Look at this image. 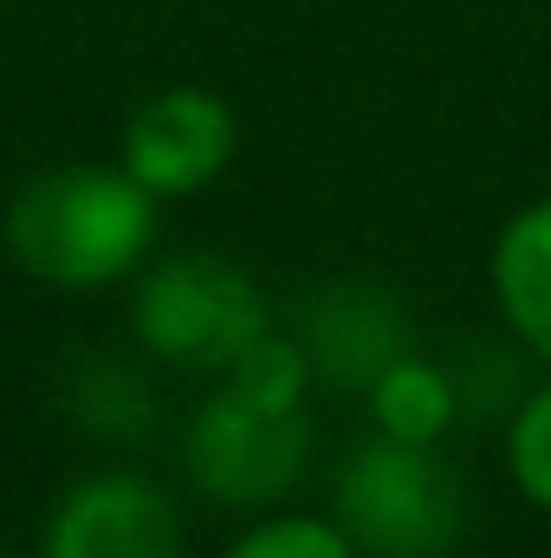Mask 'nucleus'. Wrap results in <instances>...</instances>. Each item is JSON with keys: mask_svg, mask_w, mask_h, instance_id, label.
<instances>
[{"mask_svg": "<svg viewBox=\"0 0 551 558\" xmlns=\"http://www.w3.org/2000/svg\"><path fill=\"white\" fill-rule=\"evenodd\" d=\"M305 390H311L305 344L285 331H267L201 397V410L188 422V441H182L188 481L215 507H273L305 474V454H311Z\"/></svg>", "mask_w": 551, "mask_h": 558, "instance_id": "nucleus-1", "label": "nucleus"}, {"mask_svg": "<svg viewBox=\"0 0 551 558\" xmlns=\"http://www.w3.org/2000/svg\"><path fill=\"white\" fill-rule=\"evenodd\" d=\"M156 208L124 162H59L7 202L0 241L20 274L52 292H105L149 260Z\"/></svg>", "mask_w": 551, "mask_h": 558, "instance_id": "nucleus-2", "label": "nucleus"}, {"mask_svg": "<svg viewBox=\"0 0 551 558\" xmlns=\"http://www.w3.org/2000/svg\"><path fill=\"white\" fill-rule=\"evenodd\" d=\"M331 520L364 558H448L467 533V487L441 441L364 435L331 481Z\"/></svg>", "mask_w": 551, "mask_h": 558, "instance_id": "nucleus-3", "label": "nucleus"}, {"mask_svg": "<svg viewBox=\"0 0 551 558\" xmlns=\"http://www.w3.org/2000/svg\"><path fill=\"white\" fill-rule=\"evenodd\" d=\"M131 325L149 357L195 371V377H221L273 331V312L247 267L221 254H175L143 274Z\"/></svg>", "mask_w": 551, "mask_h": 558, "instance_id": "nucleus-4", "label": "nucleus"}, {"mask_svg": "<svg viewBox=\"0 0 551 558\" xmlns=\"http://www.w3.org/2000/svg\"><path fill=\"white\" fill-rule=\"evenodd\" d=\"M39 558H188V526L169 487L137 468H105L59 494Z\"/></svg>", "mask_w": 551, "mask_h": 558, "instance_id": "nucleus-5", "label": "nucleus"}, {"mask_svg": "<svg viewBox=\"0 0 551 558\" xmlns=\"http://www.w3.org/2000/svg\"><path fill=\"white\" fill-rule=\"evenodd\" d=\"M234 156H241V118L221 92H201V85H169L143 98L118 137V162L156 202L215 189Z\"/></svg>", "mask_w": 551, "mask_h": 558, "instance_id": "nucleus-6", "label": "nucleus"}, {"mask_svg": "<svg viewBox=\"0 0 551 558\" xmlns=\"http://www.w3.org/2000/svg\"><path fill=\"white\" fill-rule=\"evenodd\" d=\"M305 357H311V377L338 384V390H370V377L415 351L403 312L377 292V286H357V279H338L325 286L311 305H305V331H298Z\"/></svg>", "mask_w": 551, "mask_h": 558, "instance_id": "nucleus-7", "label": "nucleus"}, {"mask_svg": "<svg viewBox=\"0 0 551 558\" xmlns=\"http://www.w3.org/2000/svg\"><path fill=\"white\" fill-rule=\"evenodd\" d=\"M487 279H493V305L506 318V331L551 364V195L526 202L500 241H493V260H487Z\"/></svg>", "mask_w": 551, "mask_h": 558, "instance_id": "nucleus-8", "label": "nucleus"}, {"mask_svg": "<svg viewBox=\"0 0 551 558\" xmlns=\"http://www.w3.org/2000/svg\"><path fill=\"white\" fill-rule=\"evenodd\" d=\"M364 403H370V428H377V435H396V441H441L448 422H454V384H448V371H441L434 357L403 351V357H390V364L370 377Z\"/></svg>", "mask_w": 551, "mask_h": 558, "instance_id": "nucleus-9", "label": "nucleus"}, {"mask_svg": "<svg viewBox=\"0 0 551 558\" xmlns=\"http://www.w3.org/2000/svg\"><path fill=\"white\" fill-rule=\"evenodd\" d=\"M221 558H364L331 513H267Z\"/></svg>", "mask_w": 551, "mask_h": 558, "instance_id": "nucleus-10", "label": "nucleus"}, {"mask_svg": "<svg viewBox=\"0 0 551 558\" xmlns=\"http://www.w3.org/2000/svg\"><path fill=\"white\" fill-rule=\"evenodd\" d=\"M506 474L526 507L551 513V377L506 422Z\"/></svg>", "mask_w": 551, "mask_h": 558, "instance_id": "nucleus-11", "label": "nucleus"}, {"mask_svg": "<svg viewBox=\"0 0 551 558\" xmlns=\"http://www.w3.org/2000/svg\"><path fill=\"white\" fill-rule=\"evenodd\" d=\"M0 558H13V553H0Z\"/></svg>", "mask_w": 551, "mask_h": 558, "instance_id": "nucleus-12", "label": "nucleus"}]
</instances>
